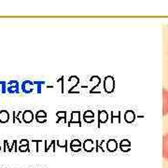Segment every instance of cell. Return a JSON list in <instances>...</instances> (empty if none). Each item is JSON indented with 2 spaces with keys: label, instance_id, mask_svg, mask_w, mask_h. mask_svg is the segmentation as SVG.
I'll list each match as a JSON object with an SVG mask.
<instances>
[{
  "label": "cell",
  "instance_id": "obj_1",
  "mask_svg": "<svg viewBox=\"0 0 168 168\" xmlns=\"http://www.w3.org/2000/svg\"><path fill=\"white\" fill-rule=\"evenodd\" d=\"M104 90L107 93H112L115 91V79L113 76H107L104 79Z\"/></svg>",
  "mask_w": 168,
  "mask_h": 168
},
{
  "label": "cell",
  "instance_id": "obj_2",
  "mask_svg": "<svg viewBox=\"0 0 168 168\" xmlns=\"http://www.w3.org/2000/svg\"><path fill=\"white\" fill-rule=\"evenodd\" d=\"M72 123H78L79 126H81V120H80V111L79 110H73L71 112V120L67 122V126H71Z\"/></svg>",
  "mask_w": 168,
  "mask_h": 168
},
{
  "label": "cell",
  "instance_id": "obj_3",
  "mask_svg": "<svg viewBox=\"0 0 168 168\" xmlns=\"http://www.w3.org/2000/svg\"><path fill=\"white\" fill-rule=\"evenodd\" d=\"M108 120V113L106 110H98V128L102 123H106Z\"/></svg>",
  "mask_w": 168,
  "mask_h": 168
},
{
  "label": "cell",
  "instance_id": "obj_4",
  "mask_svg": "<svg viewBox=\"0 0 168 168\" xmlns=\"http://www.w3.org/2000/svg\"><path fill=\"white\" fill-rule=\"evenodd\" d=\"M9 87H7V92L9 93H19V82L17 80H11L9 82Z\"/></svg>",
  "mask_w": 168,
  "mask_h": 168
},
{
  "label": "cell",
  "instance_id": "obj_5",
  "mask_svg": "<svg viewBox=\"0 0 168 168\" xmlns=\"http://www.w3.org/2000/svg\"><path fill=\"white\" fill-rule=\"evenodd\" d=\"M23 121L29 124L34 120V113L32 110H25L23 113Z\"/></svg>",
  "mask_w": 168,
  "mask_h": 168
},
{
  "label": "cell",
  "instance_id": "obj_6",
  "mask_svg": "<svg viewBox=\"0 0 168 168\" xmlns=\"http://www.w3.org/2000/svg\"><path fill=\"white\" fill-rule=\"evenodd\" d=\"M82 148L86 152H92L95 148L93 140V139H86L82 144Z\"/></svg>",
  "mask_w": 168,
  "mask_h": 168
},
{
  "label": "cell",
  "instance_id": "obj_7",
  "mask_svg": "<svg viewBox=\"0 0 168 168\" xmlns=\"http://www.w3.org/2000/svg\"><path fill=\"white\" fill-rule=\"evenodd\" d=\"M47 113L44 110H39L35 115V120L39 123H45L47 121Z\"/></svg>",
  "mask_w": 168,
  "mask_h": 168
},
{
  "label": "cell",
  "instance_id": "obj_8",
  "mask_svg": "<svg viewBox=\"0 0 168 168\" xmlns=\"http://www.w3.org/2000/svg\"><path fill=\"white\" fill-rule=\"evenodd\" d=\"M83 120L86 123H93L94 122V113L92 110H86L83 113Z\"/></svg>",
  "mask_w": 168,
  "mask_h": 168
},
{
  "label": "cell",
  "instance_id": "obj_9",
  "mask_svg": "<svg viewBox=\"0 0 168 168\" xmlns=\"http://www.w3.org/2000/svg\"><path fill=\"white\" fill-rule=\"evenodd\" d=\"M118 142L117 140L115 139H109L107 142V149L109 151V152H115L117 149H118Z\"/></svg>",
  "mask_w": 168,
  "mask_h": 168
},
{
  "label": "cell",
  "instance_id": "obj_10",
  "mask_svg": "<svg viewBox=\"0 0 168 168\" xmlns=\"http://www.w3.org/2000/svg\"><path fill=\"white\" fill-rule=\"evenodd\" d=\"M81 146H82V144L79 139H73L71 141V143H70V148L74 152L80 151L81 150Z\"/></svg>",
  "mask_w": 168,
  "mask_h": 168
},
{
  "label": "cell",
  "instance_id": "obj_11",
  "mask_svg": "<svg viewBox=\"0 0 168 168\" xmlns=\"http://www.w3.org/2000/svg\"><path fill=\"white\" fill-rule=\"evenodd\" d=\"M20 147H19V150L21 152H25V151H27V152H30V146H29V141L27 139H22L20 140Z\"/></svg>",
  "mask_w": 168,
  "mask_h": 168
},
{
  "label": "cell",
  "instance_id": "obj_12",
  "mask_svg": "<svg viewBox=\"0 0 168 168\" xmlns=\"http://www.w3.org/2000/svg\"><path fill=\"white\" fill-rule=\"evenodd\" d=\"M162 154L163 157L168 161V134H166L163 137V145H162Z\"/></svg>",
  "mask_w": 168,
  "mask_h": 168
},
{
  "label": "cell",
  "instance_id": "obj_13",
  "mask_svg": "<svg viewBox=\"0 0 168 168\" xmlns=\"http://www.w3.org/2000/svg\"><path fill=\"white\" fill-rule=\"evenodd\" d=\"M130 146H131V144H130V141H129L128 139H123V140H121L120 143V150H121L122 152H127V151H129L130 148H131Z\"/></svg>",
  "mask_w": 168,
  "mask_h": 168
},
{
  "label": "cell",
  "instance_id": "obj_14",
  "mask_svg": "<svg viewBox=\"0 0 168 168\" xmlns=\"http://www.w3.org/2000/svg\"><path fill=\"white\" fill-rule=\"evenodd\" d=\"M10 120V113L7 110H0V123H7Z\"/></svg>",
  "mask_w": 168,
  "mask_h": 168
},
{
  "label": "cell",
  "instance_id": "obj_15",
  "mask_svg": "<svg viewBox=\"0 0 168 168\" xmlns=\"http://www.w3.org/2000/svg\"><path fill=\"white\" fill-rule=\"evenodd\" d=\"M124 120L127 123H132L134 120V113L133 110H127L124 113Z\"/></svg>",
  "mask_w": 168,
  "mask_h": 168
},
{
  "label": "cell",
  "instance_id": "obj_16",
  "mask_svg": "<svg viewBox=\"0 0 168 168\" xmlns=\"http://www.w3.org/2000/svg\"><path fill=\"white\" fill-rule=\"evenodd\" d=\"M116 118H117V120H118V123H119V124L121 123V112H120V111H118V112H117V115H115L114 111H111V112H110V121H111L112 124L114 123V119H116Z\"/></svg>",
  "mask_w": 168,
  "mask_h": 168
},
{
  "label": "cell",
  "instance_id": "obj_17",
  "mask_svg": "<svg viewBox=\"0 0 168 168\" xmlns=\"http://www.w3.org/2000/svg\"><path fill=\"white\" fill-rule=\"evenodd\" d=\"M56 116L58 118V120H56V123H59L61 121V120H64V122H66V111H57L56 112Z\"/></svg>",
  "mask_w": 168,
  "mask_h": 168
},
{
  "label": "cell",
  "instance_id": "obj_18",
  "mask_svg": "<svg viewBox=\"0 0 168 168\" xmlns=\"http://www.w3.org/2000/svg\"><path fill=\"white\" fill-rule=\"evenodd\" d=\"M4 142H5L6 145H7V148H8V150H9V151H12L13 148H15L14 150H15L16 152L18 151V148H17V140H14L11 145H8V141H7V140H5Z\"/></svg>",
  "mask_w": 168,
  "mask_h": 168
},
{
  "label": "cell",
  "instance_id": "obj_19",
  "mask_svg": "<svg viewBox=\"0 0 168 168\" xmlns=\"http://www.w3.org/2000/svg\"><path fill=\"white\" fill-rule=\"evenodd\" d=\"M103 143H105V140H102V141H101V144H99V141H98V140L95 141V151H96V152L99 151V148H101L102 152H105V149L102 148V144H103Z\"/></svg>",
  "mask_w": 168,
  "mask_h": 168
},
{
  "label": "cell",
  "instance_id": "obj_20",
  "mask_svg": "<svg viewBox=\"0 0 168 168\" xmlns=\"http://www.w3.org/2000/svg\"><path fill=\"white\" fill-rule=\"evenodd\" d=\"M55 144H56V140H52V142H51V144H49V146H48V143H47V140H45V152H48V150L50 149V148L52 146H55Z\"/></svg>",
  "mask_w": 168,
  "mask_h": 168
},
{
  "label": "cell",
  "instance_id": "obj_21",
  "mask_svg": "<svg viewBox=\"0 0 168 168\" xmlns=\"http://www.w3.org/2000/svg\"><path fill=\"white\" fill-rule=\"evenodd\" d=\"M41 141H42V140H34V139L32 140V142H33V143H37V147H36V148H36L37 152H39V144Z\"/></svg>",
  "mask_w": 168,
  "mask_h": 168
},
{
  "label": "cell",
  "instance_id": "obj_22",
  "mask_svg": "<svg viewBox=\"0 0 168 168\" xmlns=\"http://www.w3.org/2000/svg\"><path fill=\"white\" fill-rule=\"evenodd\" d=\"M0 150H1V148H0Z\"/></svg>",
  "mask_w": 168,
  "mask_h": 168
}]
</instances>
